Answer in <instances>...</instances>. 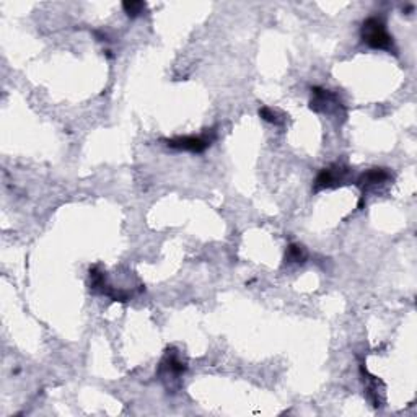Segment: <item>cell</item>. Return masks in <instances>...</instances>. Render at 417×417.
I'll use <instances>...</instances> for the list:
<instances>
[{"mask_svg":"<svg viewBox=\"0 0 417 417\" xmlns=\"http://www.w3.org/2000/svg\"><path fill=\"white\" fill-rule=\"evenodd\" d=\"M310 108L316 113L323 114H341V109L344 104L339 98L337 93L331 90H325V88L315 87L311 88V100H310Z\"/></svg>","mask_w":417,"mask_h":417,"instance_id":"cell-3","label":"cell"},{"mask_svg":"<svg viewBox=\"0 0 417 417\" xmlns=\"http://www.w3.org/2000/svg\"><path fill=\"white\" fill-rule=\"evenodd\" d=\"M362 41L368 48L394 52L393 36L388 33L387 25L380 17H370L363 22L361 30Z\"/></svg>","mask_w":417,"mask_h":417,"instance_id":"cell-1","label":"cell"},{"mask_svg":"<svg viewBox=\"0 0 417 417\" xmlns=\"http://www.w3.org/2000/svg\"><path fill=\"white\" fill-rule=\"evenodd\" d=\"M187 370L186 362L181 361L180 354L175 351V349H168L165 354L163 361L160 362L158 367V375L161 380H178L182 373Z\"/></svg>","mask_w":417,"mask_h":417,"instance_id":"cell-5","label":"cell"},{"mask_svg":"<svg viewBox=\"0 0 417 417\" xmlns=\"http://www.w3.org/2000/svg\"><path fill=\"white\" fill-rule=\"evenodd\" d=\"M259 116L263 118L266 123L274 124V126H282L285 121L284 114H280L279 111H275V109L268 108V106H263L259 109Z\"/></svg>","mask_w":417,"mask_h":417,"instance_id":"cell-8","label":"cell"},{"mask_svg":"<svg viewBox=\"0 0 417 417\" xmlns=\"http://www.w3.org/2000/svg\"><path fill=\"white\" fill-rule=\"evenodd\" d=\"M309 258V251L301 244L292 243L287 247L285 251V263L287 264H304Z\"/></svg>","mask_w":417,"mask_h":417,"instance_id":"cell-7","label":"cell"},{"mask_svg":"<svg viewBox=\"0 0 417 417\" xmlns=\"http://www.w3.org/2000/svg\"><path fill=\"white\" fill-rule=\"evenodd\" d=\"M145 7L147 4L140 2V0H130V2H124L123 4V10L127 13V17L130 18H137L145 12Z\"/></svg>","mask_w":417,"mask_h":417,"instance_id":"cell-9","label":"cell"},{"mask_svg":"<svg viewBox=\"0 0 417 417\" xmlns=\"http://www.w3.org/2000/svg\"><path fill=\"white\" fill-rule=\"evenodd\" d=\"M351 176V168L346 165L335 163L328 168H323L318 173L315 180V191L326 189V187H337L341 185H346V181Z\"/></svg>","mask_w":417,"mask_h":417,"instance_id":"cell-4","label":"cell"},{"mask_svg":"<svg viewBox=\"0 0 417 417\" xmlns=\"http://www.w3.org/2000/svg\"><path fill=\"white\" fill-rule=\"evenodd\" d=\"M213 139H216V129H208L201 135H182V137L165 139L163 142L168 149L180 150V152L202 154L204 150L211 147Z\"/></svg>","mask_w":417,"mask_h":417,"instance_id":"cell-2","label":"cell"},{"mask_svg":"<svg viewBox=\"0 0 417 417\" xmlns=\"http://www.w3.org/2000/svg\"><path fill=\"white\" fill-rule=\"evenodd\" d=\"M391 180V173L387 168H370L359 176L357 180V186L361 187L362 192H368L372 187L383 185Z\"/></svg>","mask_w":417,"mask_h":417,"instance_id":"cell-6","label":"cell"}]
</instances>
